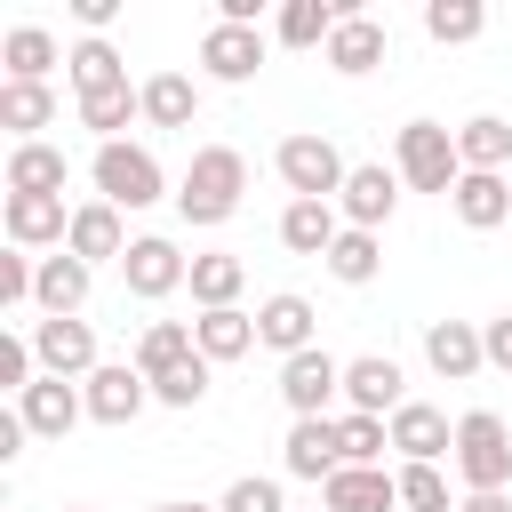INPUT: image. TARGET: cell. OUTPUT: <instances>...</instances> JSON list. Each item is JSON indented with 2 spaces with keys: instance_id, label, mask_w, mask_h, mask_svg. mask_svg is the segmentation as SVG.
<instances>
[{
  "instance_id": "cell-1",
  "label": "cell",
  "mask_w": 512,
  "mask_h": 512,
  "mask_svg": "<svg viewBox=\"0 0 512 512\" xmlns=\"http://www.w3.org/2000/svg\"><path fill=\"white\" fill-rule=\"evenodd\" d=\"M240 192H248V160L232 152V144H200L192 152V168H184V184H176V216L184 224H232L240 216Z\"/></svg>"
},
{
  "instance_id": "cell-2",
  "label": "cell",
  "mask_w": 512,
  "mask_h": 512,
  "mask_svg": "<svg viewBox=\"0 0 512 512\" xmlns=\"http://www.w3.org/2000/svg\"><path fill=\"white\" fill-rule=\"evenodd\" d=\"M448 464H456L464 496H504V488H512V432H504V416H496V408H464Z\"/></svg>"
},
{
  "instance_id": "cell-3",
  "label": "cell",
  "mask_w": 512,
  "mask_h": 512,
  "mask_svg": "<svg viewBox=\"0 0 512 512\" xmlns=\"http://www.w3.org/2000/svg\"><path fill=\"white\" fill-rule=\"evenodd\" d=\"M392 168H400V184L408 192H456V176H464V152H456V128H440V120H408L400 136H392Z\"/></svg>"
},
{
  "instance_id": "cell-4",
  "label": "cell",
  "mask_w": 512,
  "mask_h": 512,
  "mask_svg": "<svg viewBox=\"0 0 512 512\" xmlns=\"http://www.w3.org/2000/svg\"><path fill=\"white\" fill-rule=\"evenodd\" d=\"M88 184H96V200H112L120 216L128 208H152V200H168V176H160V160L144 152V144H96V160H88Z\"/></svg>"
},
{
  "instance_id": "cell-5",
  "label": "cell",
  "mask_w": 512,
  "mask_h": 512,
  "mask_svg": "<svg viewBox=\"0 0 512 512\" xmlns=\"http://www.w3.org/2000/svg\"><path fill=\"white\" fill-rule=\"evenodd\" d=\"M272 168H280V184H288V200H336L344 192V176H352V160L328 144V136H280V152H272Z\"/></svg>"
},
{
  "instance_id": "cell-6",
  "label": "cell",
  "mask_w": 512,
  "mask_h": 512,
  "mask_svg": "<svg viewBox=\"0 0 512 512\" xmlns=\"http://www.w3.org/2000/svg\"><path fill=\"white\" fill-rule=\"evenodd\" d=\"M392 56V32L368 16V8H352V0H336V32H328V48H320V64L336 72V80H368L376 64Z\"/></svg>"
},
{
  "instance_id": "cell-7",
  "label": "cell",
  "mask_w": 512,
  "mask_h": 512,
  "mask_svg": "<svg viewBox=\"0 0 512 512\" xmlns=\"http://www.w3.org/2000/svg\"><path fill=\"white\" fill-rule=\"evenodd\" d=\"M120 280H128V296L160 304V296H176V288L192 280V256H184L168 232H136V240H128V256H120Z\"/></svg>"
},
{
  "instance_id": "cell-8",
  "label": "cell",
  "mask_w": 512,
  "mask_h": 512,
  "mask_svg": "<svg viewBox=\"0 0 512 512\" xmlns=\"http://www.w3.org/2000/svg\"><path fill=\"white\" fill-rule=\"evenodd\" d=\"M264 32L256 24H208L200 32V80H216V88H248L256 72H264Z\"/></svg>"
},
{
  "instance_id": "cell-9",
  "label": "cell",
  "mask_w": 512,
  "mask_h": 512,
  "mask_svg": "<svg viewBox=\"0 0 512 512\" xmlns=\"http://www.w3.org/2000/svg\"><path fill=\"white\" fill-rule=\"evenodd\" d=\"M400 168H384V160H352V176H344V192H336V216L352 224V232H384L392 224V208H400Z\"/></svg>"
},
{
  "instance_id": "cell-10",
  "label": "cell",
  "mask_w": 512,
  "mask_h": 512,
  "mask_svg": "<svg viewBox=\"0 0 512 512\" xmlns=\"http://www.w3.org/2000/svg\"><path fill=\"white\" fill-rule=\"evenodd\" d=\"M280 400H288V416H328L336 400H344V360L336 352H296V360H280Z\"/></svg>"
},
{
  "instance_id": "cell-11",
  "label": "cell",
  "mask_w": 512,
  "mask_h": 512,
  "mask_svg": "<svg viewBox=\"0 0 512 512\" xmlns=\"http://www.w3.org/2000/svg\"><path fill=\"white\" fill-rule=\"evenodd\" d=\"M80 400H88V424H136L144 408H152V384H144V368L136 360H104L88 384H80Z\"/></svg>"
},
{
  "instance_id": "cell-12",
  "label": "cell",
  "mask_w": 512,
  "mask_h": 512,
  "mask_svg": "<svg viewBox=\"0 0 512 512\" xmlns=\"http://www.w3.org/2000/svg\"><path fill=\"white\" fill-rule=\"evenodd\" d=\"M32 352H40V376H64V384H88L104 368L88 320H32Z\"/></svg>"
},
{
  "instance_id": "cell-13",
  "label": "cell",
  "mask_w": 512,
  "mask_h": 512,
  "mask_svg": "<svg viewBox=\"0 0 512 512\" xmlns=\"http://www.w3.org/2000/svg\"><path fill=\"white\" fill-rule=\"evenodd\" d=\"M0 224H8V248H24V256L72 240V208L64 200H40V192H8L0 200Z\"/></svg>"
},
{
  "instance_id": "cell-14",
  "label": "cell",
  "mask_w": 512,
  "mask_h": 512,
  "mask_svg": "<svg viewBox=\"0 0 512 512\" xmlns=\"http://www.w3.org/2000/svg\"><path fill=\"white\" fill-rule=\"evenodd\" d=\"M256 344H264V352H280V360L312 352V344H320V312H312V296H296V288L264 296V304H256Z\"/></svg>"
},
{
  "instance_id": "cell-15",
  "label": "cell",
  "mask_w": 512,
  "mask_h": 512,
  "mask_svg": "<svg viewBox=\"0 0 512 512\" xmlns=\"http://www.w3.org/2000/svg\"><path fill=\"white\" fill-rule=\"evenodd\" d=\"M344 408H360V416H400V408H408V376H400V360H392V352H360V360H344Z\"/></svg>"
},
{
  "instance_id": "cell-16",
  "label": "cell",
  "mask_w": 512,
  "mask_h": 512,
  "mask_svg": "<svg viewBox=\"0 0 512 512\" xmlns=\"http://www.w3.org/2000/svg\"><path fill=\"white\" fill-rule=\"evenodd\" d=\"M280 464H288V480H336L344 472V440H336V416H296L288 424V440H280Z\"/></svg>"
},
{
  "instance_id": "cell-17",
  "label": "cell",
  "mask_w": 512,
  "mask_h": 512,
  "mask_svg": "<svg viewBox=\"0 0 512 512\" xmlns=\"http://www.w3.org/2000/svg\"><path fill=\"white\" fill-rule=\"evenodd\" d=\"M88 288H96V264H80L72 248H56V256H40V280H32V304H40L48 320H80V304H88Z\"/></svg>"
},
{
  "instance_id": "cell-18",
  "label": "cell",
  "mask_w": 512,
  "mask_h": 512,
  "mask_svg": "<svg viewBox=\"0 0 512 512\" xmlns=\"http://www.w3.org/2000/svg\"><path fill=\"white\" fill-rule=\"evenodd\" d=\"M16 416H24V432H32V440H64V432L88 416V400H80V384H64V376H40V384L16 400Z\"/></svg>"
},
{
  "instance_id": "cell-19",
  "label": "cell",
  "mask_w": 512,
  "mask_h": 512,
  "mask_svg": "<svg viewBox=\"0 0 512 512\" xmlns=\"http://www.w3.org/2000/svg\"><path fill=\"white\" fill-rule=\"evenodd\" d=\"M392 448H400V464H440V456H456V424L432 400H408L392 416Z\"/></svg>"
},
{
  "instance_id": "cell-20",
  "label": "cell",
  "mask_w": 512,
  "mask_h": 512,
  "mask_svg": "<svg viewBox=\"0 0 512 512\" xmlns=\"http://www.w3.org/2000/svg\"><path fill=\"white\" fill-rule=\"evenodd\" d=\"M64 248H72L80 264H120V256H128V224H120V208H112V200H80Z\"/></svg>"
},
{
  "instance_id": "cell-21",
  "label": "cell",
  "mask_w": 512,
  "mask_h": 512,
  "mask_svg": "<svg viewBox=\"0 0 512 512\" xmlns=\"http://www.w3.org/2000/svg\"><path fill=\"white\" fill-rule=\"evenodd\" d=\"M424 360H432V376L464 384V376H480V368H488V344H480V328H472V320H432V328H424Z\"/></svg>"
},
{
  "instance_id": "cell-22",
  "label": "cell",
  "mask_w": 512,
  "mask_h": 512,
  "mask_svg": "<svg viewBox=\"0 0 512 512\" xmlns=\"http://www.w3.org/2000/svg\"><path fill=\"white\" fill-rule=\"evenodd\" d=\"M448 208H456L464 232H496V224H512V176H480V168H464L456 192H448Z\"/></svg>"
},
{
  "instance_id": "cell-23",
  "label": "cell",
  "mask_w": 512,
  "mask_h": 512,
  "mask_svg": "<svg viewBox=\"0 0 512 512\" xmlns=\"http://www.w3.org/2000/svg\"><path fill=\"white\" fill-rule=\"evenodd\" d=\"M328 512H400V480L384 464H344L328 488H320Z\"/></svg>"
},
{
  "instance_id": "cell-24",
  "label": "cell",
  "mask_w": 512,
  "mask_h": 512,
  "mask_svg": "<svg viewBox=\"0 0 512 512\" xmlns=\"http://www.w3.org/2000/svg\"><path fill=\"white\" fill-rule=\"evenodd\" d=\"M0 128L16 144H40V128H56V88L48 80H0Z\"/></svg>"
},
{
  "instance_id": "cell-25",
  "label": "cell",
  "mask_w": 512,
  "mask_h": 512,
  "mask_svg": "<svg viewBox=\"0 0 512 512\" xmlns=\"http://www.w3.org/2000/svg\"><path fill=\"white\" fill-rule=\"evenodd\" d=\"M336 232H344L336 200H288V208H280V248H288V256H328Z\"/></svg>"
},
{
  "instance_id": "cell-26",
  "label": "cell",
  "mask_w": 512,
  "mask_h": 512,
  "mask_svg": "<svg viewBox=\"0 0 512 512\" xmlns=\"http://www.w3.org/2000/svg\"><path fill=\"white\" fill-rule=\"evenodd\" d=\"M8 192H40V200H64V144H8Z\"/></svg>"
},
{
  "instance_id": "cell-27",
  "label": "cell",
  "mask_w": 512,
  "mask_h": 512,
  "mask_svg": "<svg viewBox=\"0 0 512 512\" xmlns=\"http://www.w3.org/2000/svg\"><path fill=\"white\" fill-rule=\"evenodd\" d=\"M192 336H200V360H208V368L248 360V352H256V312H240V304H232V312H200Z\"/></svg>"
},
{
  "instance_id": "cell-28",
  "label": "cell",
  "mask_w": 512,
  "mask_h": 512,
  "mask_svg": "<svg viewBox=\"0 0 512 512\" xmlns=\"http://www.w3.org/2000/svg\"><path fill=\"white\" fill-rule=\"evenodd\" d=\"M456 152H464V168L504 176V168H512V120H504V112H472V120L456 128Z\"/></svg>"
},
{
  "instance_id": "cell-29",
  "label": "cell",
  "mask_w": 512,
  "mask_h": 512,
  "mask_svg": "<svg viewBox=\"0 0 512 512\" xmlns=\"http://www.w3.org/2000/svg\"><path fill=\"white\" fill-rule=\"evenodd\" d=\"M64 72H72V96H104V88H128V64L112 40H72L64 48Z\"/></svg>"
},
{
  "instance_id": "cell-30",
  "label": "cell",
  "mask_w": 512,
  "mask_h": 512,
  "mask_svg": "<svg viewBox=\"0 0 512 512\" xmlns=\"http://www.w3.org/2000/svg\"><path fill=\"white\" fill-rule=\"evenodd\" d=\"M144 120L152 128H192L200 120V80L192 72H152L144 80Z\"/></svg>"
},
{
  "instance_id": "cell-31",
  "label": "cell",
  "mask_w": 512,
  "mask_h": 512,
  "mask_svg": "<svg viewBox=\"0 0 512 512\" xmlns=\"http://www.w3.org/2000/svg\"><path fill=\"white\" fill-rule=\"evenodd\" d=\"M184 360H200L192 320H152V328L136 336V368H144V384H152V376H168V368H184Z\"/></svg>"
},
{
  "instance_id": "cell-32",
  "label": "cell",
  "mask_w": 512,
  "mask_h": 512,
  "mask_svg": "<svg viewBox=\"0 0 512 512\" xmlns=\"http://www.w3.org/2000/svg\"><path fill=\"white\" fill-rule=\"evenodd\" d=\"M0 64H8V80H48V72L64 64V48H56L48 24H16V32L0 40Z\"/></svg>"
},
{
  "instance_id": "cell-33",
  "label": "cell",
  "mask_w": 512,
  "mask_h": 512,
  "mask_svg": "<svg viewBox=\"0 0 512 512\" xmlns=\"http://www.w3.org/2000/svg\"><path fill=\"white\" fill-rule=\"evenodd\" d=\"M128 120H144V80L104 88V96H80V128H88L96 144H120V128H128Z\"/></svg>"
},
{
  "instance_id": "cell-34",
  "label": "cell",
  "mask_w": 512,
  "mask_h": 512,
  "mask_svg": "<svg viewBox=\"0 0 512 512\" xmlns=\"http://www.w3.org/2000/svg\"><path fill=\"white\" fill-rule=\"evenodd\" d=\"M320 264H328V280H344V288H368V280L384 272V232H352V224H344V232H336V248H328Z\"/></svg>"
},
{
  "instance_id": "cell-35",
  "label": "cell",
  "mask_w": 512,
  "mask_h": 512,
  "mask_svg": "<svg viewBox=\"0 0 512 512\" xmlns=\"http://www.w3.org/2000/svg\"><path fill=\"white\" fill-rule=\"evenodd\" d=\"M184 288H192L200 312H232L240 288H248V264H240V256H192V280H184Z\"/></svg>"
},
{
  "instance_id": "cell-36",
  "label": "cell",
  "mask_w": 512,
  "mask_h": 512,
  "mask_svg": "<svg viewBox=\"0 0 512 512\" xmlns=\"http://www.w3.org/2000/svg\"><path fill=\"white\" fill-rule=\"evenodd\" d=\"M328 32H336V0H280V16H272L280 48H328Z\"/></svg>"
},
{
  "instance_id": "cell-37",
  "label": "cell",
  "mask_w": 512,
  "mask_h": 512,
  "mask_svg": "<svg viewBox=\"0 0 512 512\" xmlns=\"http://www.w3.org/2000/svg\"><path fill=\"white\" fill-rule=\"evenodd\" d=\"M424 32H432L440 48H464V40L488 32V8H480V0H424Z\"/></svg>"
},
{
  "instance_id": "cell-38",
  "label": "cell",
  "mask_w": 512,
  "mask_h": 512,
  "mask_svg": "<svg viewBox=\"0 0 512 512\" xmlns=\"http://www.w3.org/2000/svg\"><path fill=\"white\" fill-rule=\"evenodd\" d=\"M336 440H344V464H384V448H392V416H360V408H344V416H336Z\"/></svg>"
},
{
  "instance_id": "cell-39",
  "label": "cell",
  "mask_w": 512,
  "mask_h": 512,
  "mask_svg": "<svg viewBox=\"0 0 512 512\" xmlns=\"http://www.w3.org/2000/svg\"><path fill=\"white\" fill-rule=\"evenodd\" d=\"M400 512H456L464 496H448V472L440 464H400Z\"/></svg>"
},
{
  "instance_id": "cell-40",
  "label": "cell",
  "mask_w": 512,
  "mask_h": 512,
  "mask_svg": "<svg viewBox=\"0 0 512 512\" xmlns=\"http://www.w3.org/2000/svg\"><path fill=\"white\" fill-rule=\"evenodd\" d=\"M208 384H216V368H208V360H184V368L152 376V400H160V408H200V400H208Z\"/></svg>"
},
{
  "instance_id": "cell-41",
  "label": "cell",
  "mask_w": 512,
  "mask_h": 512,
  "mask_svg": "<svg viewBox=\"0 0 512 512\" xmlns=\"http://www.w3.org/2000/svg\"><path fill=\"white\" fill-rule=\"evenodd\" d=\"M216 512H288V496H280V480H264V472H240V480L216 496Z\"/></svg>"
},
{
  "instance_id": "cell-42",
  "label": "cell",
  "mask_w": 512,
  "mask_h": 512,
  "mask_svg": "<svg viewBox=\"0 0 512 512\" xmlns=\"http://www.w3.org/2000/svg\"><path fill=\"white\" fill-rule=\"evenodd\" d=\"M32 280H40V256L8 248V256H0V312H24V304H32Z\"/></svg>"
},
{
  "instance_id": "cell-43",
  "label": "cell",
  "mask_w": 512,
  "mask_h": 512,
  "mask_svg": "<svg viewBox=\"0 0 512 512\" xmlns=\"http://www.w3.org/2000/svg\"><path fill=\"white\" fill-rule=\"evenodd\" d=\"M480 344H488V368H504V376H512V312H496V320L480 328Z\"/></svg>"
},
{
  "instance_id": "cell-44",
  "label": "cell",
  "mask_w": 512,
  "mask_h": 512,
  "mask_svg": "<svg viewBox=\"0 0 512 512\" xmlns=\"http://www.w3.org/2000/svg\"><path fill=\"white\" fill-rule=\"evenodd\" d=\"M72 16H80V32H88V40H104V24L120 16V0H72Z\"/></svg>"
},
{
  "instance_id": "cell-45",
  "label": "cell",
  "mask_w": 512,
  "mask_h": 512,
  "mask_svg": "<svg viewBox=\"0 0 512 512\" xmlns=\"http://www.w3.org/2000/svg\"><path fill=\"white\" fill-rule=\"evenodd\" d=\"M24 440H32V432H24V416H16V408H0V464H16V456H24Z\"/></svg>"
},
{
  "instance_id": "cell-46",
  "label": "cell",
  "mask_w": 512,
  "mask_h": 512,
  "mask_svg": "<svg viewBox=\"0 0 512 512\" xmlns=\"http://www.w3.org/2000/svg\"><path fill=\"white\" fill-rule=\"evenodd\" d=\"M456 512H512V496H464Z\"/></svg>"
},
{
  "instance_id": "cell-47",
  "label": "cell",
  "mask_w": 512,
  "mask_h": 512,
  "mask_svg": "<svg viewBox=\"0 0 512 512\" xmlns=\"http://www.w3.org/2000/svg\"><path fill=\"white\" fill-rule=\"evenodd\" d=\"M152 512H216V504H184V496H176V504H152Z\"/></svg>"
},
{
  "instance_id": "cell-48",
  "label": "cell",
  "mask_w": 512,
  "mask_h": 512,
  "mask_svg": "<svg viewBox=\"0 0 512 512\" xmlns=\"http://www.w3.org/2000/svg\"><path fill=\"white\" fill-rule=\"evenodd\" d=\"M72 512H88V504H72Z\"/></svg>"
},
{
  "instance_id": "cell-49",
  "label": "cell",
  "mask_w": 512,
  "mask_h": 512,
  "mask_svg": "<svg viewBox=\"0 0 512 512\" xmlns=\"http://www.w3.org/2000/svg\"><path fill=\"white\" fill-rule=\"evenodd\" d=\"M312 512H328V504H312Z\"/></svg>"
}]
</instances>
